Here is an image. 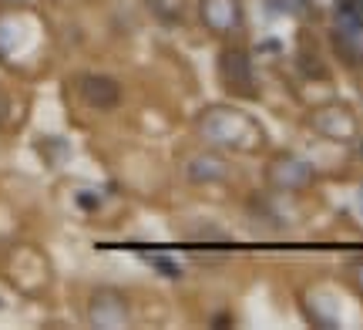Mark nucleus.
<instances>
[{"label":"nucleus","instance_id":"f257e3e1","mask_svg":"<svg viewBox=\"0 0 363 330\" xmlns=\"http://www.w3.org/2000/svg\"><path fill=\"white\" fill-rule=\"evenodd\" d=\"M313 165L310 162L296 159V155H279V159H272L269 165V179L272 185H279V189H303V185L313 182Z\"/></svg>","mask_w":363,"mask_h":330},{"label":"nucleus","instance_id":"f03ea898","mask_svg":"<svg viewBox=\"0 0 363 330\" xmlns=\"http://www.w3.org/2000/svg\"><path fill=\"white\" fill-rule=\"evenodd\" d=\"M202 21L219 34L239 31L242 27V7L239 0H202Z\"/></svg>","mask_w":363,"mask_h":330},{"label":"nucleus","instance_id":"7ed1b4c3","mask_svg":"<svg viewBox=\"0 0 363 330\" xmlns=\"http://www.w3.org/2000/svg\"><path fill=\"white\" fill-rule=\"evenodd\" d=\"M81 98L91 108H115L121 101V88L111 78H104V75H88L81 81Z\"/></svg>","mask_w":363,"mask_h":330},{"label":"nucleus","instance_id":"20e7f679","mask_svg":"<svg viewBox=\"0 0 363 330\" xmlns=\"http://www.w3.org/2000/svg\"><path fill=\"white\" fill-rule=\"evenodd\" d=\"M225 172H229V165H225V159H219V155H199V159H192V165H189V179L192 182H219V179H225Z\"/></svg>","mask_w":363,"mask_h":330},{"label":"nucleus","instance_id":"39448f33","mask_svg":"<svg viewBox=\"0 0 363 330\" xmlns=\"http://www.w3.org/2000/svg\"><path fill=\"white\" fill-rule=\"evenodd\" d=\"M216 119H225V121H239L242 115L239 111H229V108H212V115H206L202 119V132H208V128H216ZM222 145H242V138L235 135V128H225V132L219 135Z\"/></svg>","mask_w":363,"mask_h":330},{"label":"nucleus","instance_id":"423d86ee","mask_svg":"<svg viewBox=\"0 0 363 330\" xmlns=\"http://www.w3.org/2000/svg\"><path fill=\"white\" fill-rule=\"evenodd\" d=\"M266 4H269L272 13H286V17L306 11V0H266Z\"/></svg>","mask_w":363,"mask_h":330},{"label":"nucleus","instance_id":"0eeeda50","mask_svg":"<svg viewBox=\"0 0 363 330\" xmlns=\"http://www.w3.org/2000/svg\"><path fill=\"white\" fill-rule=\"evenodd\" d=\"M148 263L155 266V270H162V273H165V277H172V280H179V277H182V266H179V263H172L169 256H152Z\"/></svg>","mask_w":363,"mask_h":330},{"label":"nucleus","instance_id":"6e6552de","mask_svg":"<svg viewBox=\"0 0 363 330\" xmlns=\"http://www.w3.org/2000/svg\"><path fill=\"white\" fill-rule=\"evenodd\" d=\"M357 206H360V212H363V189L357 192Z\"/></svg>","mask_w":363,"mask_h":330},{"label":"nucleus","instance_id":"1a4fd4ad","mask_svg":"<svg viewBox=\"0 0 363 330\" xmlns=\"http://www.w3.org/2000/svg\"><path fill=\"white\" fill-rule=\"evenodd\" d=\"M350 4H357V7H360V11H363V0H350Z\"/></svg>","mask_w":363,"mask_h":330},{"label":"nucleus","instance_id":"9d476101","mask_svg":"<svg viewBox=\"0 0 363 330\" xmlns=\"http://www.w3.org/2000/svg\"><path fill=\"white\" fill-rule=\"evenodd\" d=\"M360 155H363V142H360Z\"/></svg>","mask_w":363,"mask_h":330}]
</instances>
